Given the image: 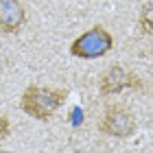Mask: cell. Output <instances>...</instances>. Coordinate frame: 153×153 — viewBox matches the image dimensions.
<instances>
[{
    "instance_id": "cell-1",
    "label": "cell",
    "mask_w": 153,
    "mask_h": 153,
    "mask_svg": "<svg viewBox=\"0 0 153 153\" xmlns=\"http://www.w3.org/2000/svg\"><path fill=\"white\" fill-rule=\"evenodd\" d=\"M66 101V90L48 88V85H29L22 92L20 107L24 114H29L37 120L51 118Z\"/></svg>"
},
{
    "instance_id": "cell-2",
    "label": "cell",
    "mask_w": 153,
    "mask_h": 153,
    "mask_svg": "<svg viewBox=\"0 0 153 153\" xmlns=\"http://www.w3.org/2000/svg\"><path fill=\"white\" fill-rule=\"evenodd\" d=\"M112 46H114L112 33L105 26H92L90 31H85L72 42L70 53L72 57H79V59H99L112 51Z\"/></svg>"
},
{
    "instance_id": "cell-3",
    "label": "cell",
    "mask_w": 153,
    "mask_h": 153,
    "mask_svg": "<svg viewBox=\"0 0 153 153\" xmlns=\"http://www.w3.org/2000/svg\"><path fill=\"white\" fill-rule=\"evenodd\" d=\"M136 118L123 105H109L103 112L99 120V131L105 136H116V138H129L136 131Z\"/></svg>"
},
{
    "instance_id": "cell-4",
    "label": "cell",
    "mask_w": 153,
    "mask_h": 153,
    "mask_svg": "<svg viewBox=\"0 0 153 153\" xmlns=\"http://www.w3.org/2000/svg\"><path fill=\"white\" fill-rule=\"evenodd\" d=\"M142 81L138 79L134 72L125 70L123 66H112L107 68L105 72L101 74V81H99V90L103 96H109V94H118L123 92L125 88H140Z\"/></svg>"
},
{
    "instance_id": "cell-5",
    "label": "cell",
    "mask_w": 153,
    "mask_h": 153,
    "mask_svg": "<svg viewBox=\"0 0 153 153\" xmlns=\"http://www.w3.org/2000/svg\"><path fill=\"white\" fill-rule=\"evenodd\" d=\"M26 22V9L20 0H0V31L18 33Z\"/></svg>"
},
{
    "instance_id": "cell-6",
    "label": "cell",
    "mask_w": 153,
    "mask_h": 153,
    "mask_svg": "<svg viewBox=\"0 0 153 153\" xmlns=\"http://www.w3.org/2000/svg\"><path fill=\"white\" fill-rule=\"evenodd\" d=\"M11 131V120L7 118L4 114H0V140H4Z\"/></svg>"
}]
</instances>
